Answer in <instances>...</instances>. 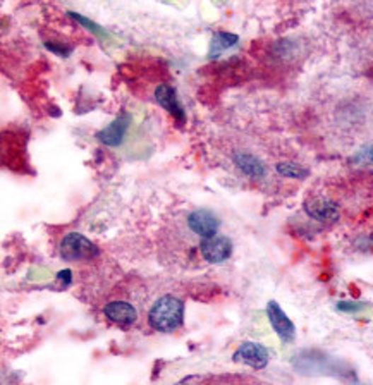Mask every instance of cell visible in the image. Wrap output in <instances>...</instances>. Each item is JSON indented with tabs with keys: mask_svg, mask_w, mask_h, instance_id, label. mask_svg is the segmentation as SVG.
<instances>
[{
	"mask_svg": "<svg viewBox=\"0 0 373 385\" xmlns=\"http://www.w3.org/2000/svg\"><path fill=\"white\" fill-rule=\"evenodd\" d=\"M267 315L268 320H270V325L277 332V335H279L284 343H289V340L294 339L296 335L294 323L289 320V316L282 311V308H280L275 301H270V303L267 304Z\"/></svg>",
	"mask_w": 373,
	"mask_h": 385,
	"instance_id": "8992f818",
	"label": "cell"
},
{
	"mask_svg": "<svg viewBox=\"0 0 373 385\" xmlns=\"http://www.w3.org/2000/svg\"><path fill=\"white\" fill-rule=\"evenodd\" d=\"M365 308V304L361 303H339L337 304V310L340 311H349V313H355V311H361Z\"/></svg>",
	"mask_w": 373,
	"mask_h": 385,
	"instance_id": "9a60e30c",
	"label": "cell"
},
{
	"mask_svg": "<svg viewBox=\"0 0 373 385\" xmlns=\"http://www.w3.org/2000/svg\"><path fill=\"white\" fill-rule=\"evenodd\" d=\"M277 172H279L280 176H284V178L289 179H304L310 172H308V168L298 166V163H292V162H282L277 166Z\"/></svg>",
	"mask_w": 373,
	"mask_h": 385,
	"instance_id": "4fadbf2b",
	"label": "cell"
},
{
	"mask_svg": "<svg viewBox=\"0 0 373 385\" xmlns=\"http://www.w3.org/2000/svg\"><path fill=\"white\" fill-rule=\"evenodd\" d=\"M188 226H190V229L196 236H200L202 239H207L217 234L219 219L210 210L200 208V210H195L188 217Z\"/></svg>",
	"mask_w": 373,
	"mask_h": 385,
	"instance_id": "5b68a950",
	"label": "cell"
},
{
	"mask_svg": "<svg viewBox=\"0 0 373 385\" xmlns=\"http://www.w3.org/2000/svg\"><path fill=\"white\" fill-rule=\"evenodd\" d=\"M184 303L174 296H163L151 306L148 322L159 332H174L183 325Z\"/></svg>",
	"mask_w": 373,
	"mask_h": 385,
	"instance_id": "6da1fadb",
	"label": "cell"
},
{
	"mask_svg": "<svg viewBox=\"0 0 373 385\" xmlns=\"http://www.w3.org/2000/svg\"><path fill=\"white\" fill-rule=\"evenodd\" d=\"M130 122H131L130 114H120L119 117L112 120L107 127H103V130L96 134V138H98L103 144H107V146H117V144L122 143L124 136H126L127 130H130Z\"/></svg>",
	"mask_w": 373,
	"mask_h": 385,
	"instance_id": "52a82bcc",
	"label": "cell"
},
{
	"mask_svg": "<svg viewBox=\"0 0 373 385\" xmlns=\"http://www.w3.org/2000/svg\"><path fill=\"white\" fill-rule=\"evenodd\" d=\"M98 255V248L90 239L78 232H71L60 243V256L66 262H83Z\"/></svg>",
	"mask_w": 373,
	"mask_h": 385,
	"instance_id": "7a4b0ae2",
	"label": "cell"
},
{
	"mask_svg": "<svg viewBox=\"0 0 373 385\" xmlns=\"http://www.w3.org/2000/svg\"><path fill=\"white\" fill-rule=\"evenodd\" d=\"M155 100L160 103L171 115H174L179 122H184V108L180 107L176 90L171 84H160L155 90Z\"/></svg>",
	"mask_w": 373,
	"mask_h": 385,
	"instance_id": "9c48e42d",
	"label": "cell"
},
{
	"mask_svg": "<svg viewBox=\"0 0 373 385\" xmlns=\"http://www.w3.org/2000/svg\"><path fill=\"white\" fill-rule=\"evenodd\" d=\"M304 210H306L308 215L315 220H320V222H331V220H335L339 217L337 205L325 198H313L311 202L304 205Z\"/></svg>",
	"mask_w": 373,
	"mask_h": 385,
	"instance_id": "30bf717a",
	"label": "cell"
},
{
	"mask_svg": "<svg viewBox=\"0 0 373 385\" xmlns=\"http://www.w3.org/2000/svg\"><path fill=\"white\" fill-rule=\"evenodd\" d=\"M365 156H367V159L370 160V162H373V146H370L367 151H365Z\"/></svg>",
	"mask_w": 373,
	"mask_h": 385,
	"instance_id": "2e32d148",
	"label": "cell"
},
{
	"mask_svg": "<svg viewBox=\"0 0 373 385\" xmlns=\"http://www.w3.org/2000/svg\"><path fill=\"white\" fill-rule=\"evenodd\" d=\"M234 163L244 176H248L251 179H260L265 176V166L262 163V160L256 159L255 155L246 154V151L236 154Z\"/></svg>",
	"mask_w": 373,
	"mask_h": 385,
	"instance_id": "8fae6325",
	"label": "cell"
},
{
	"mask_svg": "<svg viewBox=\"0 0 373 385\" xmlns=\"http://www.w3.org/2000/svg\"><path fill=\"white\" fill-rule=\"evenodd\" d=\"M103 313L110 322L122 325V327H127V325H132L138 318V311L132 304L126 303V301H112V303L105 304L103 308Z\"/></svg>",
	"mask_w": 373,
	"mask_h": 385,
	"instance_id": "ba28073f",
	"label": "cell"
},
{
	"mask_svg": "<svg viewBox=\"0 0 373 385\" xmlns=\"http://www.w3.org/2000/svg\"><path fill=\"white\" fill-rule=\"evenodd\" d=\"M238 36L232 35V33H226V31H219L214 36V40H212V45H210V57H217V55L220 54L222 50H226L229 47H234L236 43H238Z\"/></svg>",
	"mask_w": 373,
	"mask_h": 385,
	"instance_id": "7c38bea8",
	"label": "cell"
},
{
	"mask_svg": "<svg viewBox=\"0 0 373 385\" xmlns=\"http://www.w3.org/2000/svg\"><path fill=\"white\" fill-rule=\"evenodd\" d=\"M232 358L238 363L255 368V370H262L268 363V351L258 343H243Z\"/></svg>",
	"mask_w": 373,
	"mask_h": 385,
	"instance_id": "277c9868",
	"label": "cell"
},
{
	"mask_svg": "<svg viewBox=\"0 0 373 385\" xmlns=\"http://www.w3.org/2000/svg\"><path fill=\"white\" fill-rule=\"evenodd\" d=\"M69 14L72 16V18H74V19H76V21L83 23V24H84V26H90V30H91V31H93V33H96V35L103 33V31H102V30H100V28H98V26H96V24H95V23H91V21H90V19L83 18V16L76 14V12H69Z\"/></svg>",
	"mask_w": 373,
	"mask_h": 385,
	"instance_id": "5bb4252c",
	"label": "cell"
},
{
	"mask_svg": "<svg viewBox=\"0 0 373 385\" xmlns=\"http://www.w3.org/2000/svg\"><path fill=\"white\" fill-rule=\"evenodd\" d=\"M200 253L208 263H222L231 256L232 243L226 236H212V238L202 239L200 243Z\"/></svg>",
	"mask_w": 373,
	"mask_h": 385,
	"instance_id": "3957f363",
	"label": "cell"
}]
</instances>
